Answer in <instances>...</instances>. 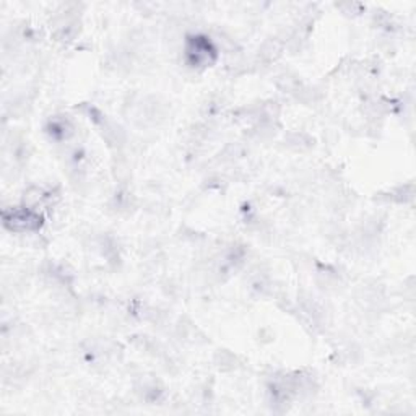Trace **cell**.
I'll use <instances>...</instances> for the list:
<instances>
[{"label": "cell", "mask_w": 416, "mask_h": 416, "mask_svg": "<svg viewBox=\"0 0 416 416\" xmlns=\"http://www.w3.org/2000/svg\"><path fill=\"white\" fill-rule=\"evenodd\" d=\"M4 223L5 226H9L10 230L16 231H29V230H36L41 225L39 215L33 213L31 210H15L10 215L5 212L4 213Z\"/></svg>", "instance_id": "6da1fadb"}]
</instances>
